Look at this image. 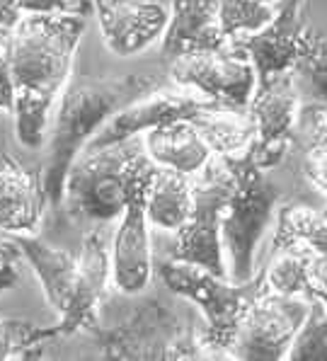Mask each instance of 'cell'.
Instances as JSON below:
<instances>
[{
    "mask_svg": "<svg viewBox=\"0 0 327 361\" xmlns=\"http://www.w3.org/2000/svg\"><path fill=\"white\" fill-rule=\"evenodd\" d=\"M10 240L20 250V257H25L27 264L32 267V271L37 274L49 305L61 315L66 310V305H68L70 284H73L75 274V252L49 245L42 238H37L35 233L10 235Z\"/></svg>",
    "mask_w": 327,
    "mask_h": 361,
    "instance_id": "d6986e66",
    "label": "cell"
},
{
    "mask_svg": "<svg viewBox=\"0 0 327 361\" xmlns=\"http://www.w3.org/2000/svg\"><path fill=\"white\" fill-rule=\"evenodd\" d=\"M293 143H301L306 155L327 148V102L303 99L296 116Z\"/></svg>",
    "mask_w": 327,
    "mask_h": 361,
    "instance_id": "83f0119b",
    "label": "cell"
},
{
    "mask_svg": "<svg viewBox=\"0 0 327 361\" xmlns=\"http://www.w3.org/2000/svg\"><path fill=\"white\" fill-rule=\"evenodd\" d=\"M308 279L310 298H318L327 305V255L308 252Z\"/></svg>",
    "mask_w": 327,
    "mask_h": 361,
    "instance_id": "f1b7e54d",
    "label": "cell"
},
{
    "mask_svg": "<svg viewBox=\"0 0 327 361\" xmlns=\"http://www.w3.org/2000/svg\"><path fill=\"white\" fill-rule=\"evenodd\" d=\"M82 32V15H25L10 27L5 59L15 95V136L25 148L47 141L51 109L73 75Z\"/></svg>",
    "mask_w": 327,
    "mask_h": 361,
    "instance_id": "6da1fadb",
    "label": "cell"
},
{
    "mask_svg": "<svg viewBox=\"0 0 327 361\" xmlns=\"http://www.w3.org/2000/svg\"><path fill=\"white\" fill-rule=\"evenodd\" d=\"M8 39H10V30L0 27V61H3L5 51H8Z\"/></svg>",
    "mask_w": 327,
    "mask_h": 361,
    "instance_id": "836d02e7",
    "label": "cell"
},
{
    "mask_svg": "<svg viewBox=\"0 0 327 361\" xmlns=\"http://www.w3.org/2000/svg\"><path fill=\"white\" fill-rule=\"evenodd\" d=\"M5 56H8V51H5ZM5 56L0 61V109L13 114L15 95H13V82H10V73H8V59Z\"/></svg>",
    "mask_w": 327,
    "mask_h": 361,
    "instance_id": "4dcf8cb0",
    "label": "cell"
},
{
    "mask_svg": "<svg viewBox=\"0 0 327 361\" xmlns=\"http://www.w3.org/2000/svg\"><path fill=\"white\" fill-rule=\"evenodd\" d=\"M228 47L218 20V0H170V20L160 39V51L175 61L190 54Z\"/></svg>",
    "mask_w": 327,
    "mask_h": 361,
    "instance_id": "e0dca14e",
    "label": "cell"
},
{
    "mask_svg": "<svg viewBox=\"0 0 327 361\" xmlns=\"http://www.w3.org/2000/svg\"><path fill=\"white\" fill-rule=\"evenodd\" d=\"M107 359H204L199 330L160 301H148L126 323L90 332Z\"/></svg>",
    "mask_w": 327,
    "mask_h": 361,
    "instance_id": "8992f818",
    "label": "cell"
},
{
    "mask_svg": "<svg viewBox=\"0 0 327 361\" xmlns=\"http://www.w3.org/2000/svg\"><path fill=\"white\" fill-rule=\"evenodd\" d=\"M190 121L197 126L206 146L211 148L216 158H233L242 155L250 148L254 138V124L247 109L226 107V104L211 102L197 114L190 116Z\"/></svg>",
    "mask_w": 327,
    "mask_h": 361,
    "instance_id": "ffe728a7",
    "label": "cell"
},
{
    "mask_svg": "<svg viewBox=\"0 0 327 361\" xmlns=\"http://www.w3.org/2000/svg\"><path fill=\"white\" fill-rule=\"evenodd\" d=\"M221 160L233 177L230 197L221 224L226 274L230 281H247L257 271V247L274 219L281 192L269 180L267 170L259 168L247 153Z\"/></svg>",
    "mask_w": 327,
    "mask_h": 361,
    "instance_id": "5b68a950",
    "label": "cell"
},
{
    "mask_svg": "<svg viewBox=\"0 0 327 361\" xmlns=\"http://www.w3.org/2000/svg\"><path fill=\"white\" fill-rule=\"evenodd\" d=\"M163 284L177 296L187 298L202 310L204 327L199 330V344L206 357H230L237 327L254 298L264 288V274L254 271L247 281H230L187 262H163L158 267Z\"/></svg>",
    "mask_w": 327,
    "mask_h": 361,
    "instance_id": "277c9868",
    "label": "cell"
},
{
    "mask_svg": "<svg viewBox=\"0 0 327 361\" xmlns=\"http://www.w3.org/2000/svg\"><path fill=\"white\" fill-rule=\"evenodd\" d=\"M170 78L175 85L235 109H247L257 87L252 63L230 44L170 61Z\"/></svg>",
    "mask_w": 327,
    "mask_h": 361,
    "instance_id": "8fae6325",
    "label": "cell"
},
{
    "mask_svg": "<svg viewBox=\"0 0 327 361\" xmlns=\"http://www.w3.org/2000/svg\"><path fill=\"white\" fill-rule=\"evenodd\" d=\"M20 259V250L15 247V243L10 240H5V238H0V267H5V264H13V262H18Z\"/></svg>",
    "mask_w": 327,
    "mask_h": 361,
    "instance_id": "1f68e13d",
    "label": "cell"
},
{
    "mask_svg": "<svg viewBox=\"0 0 327 361\" xmlns=\"http://www.w3.org/2000/svg\"><path fill=\"white\" fill-rule=\"evenodd\" d=\"M160 80L155 75L126 73L114 78L70 75L63 92L56 99L54 112V133L49 138V155L44 170V192L49 207L58 209L63 202V185L73 160L80 155L90 138L107 124L112 116L148 95Z\"/></svg>",
    "mask_w": 327,
    "mask_h": 361,
    "instance_id": "7a4b0ae2",
    "label": "cell"
},
{
    "mask_svg": "<svg viewBox=\"0 0 327 361\" xmlns=\"http://www.w3.org/2000/svg\"><path fill=\"white\" fill-rule=\"evenodd\" d=\"M289 361H327V305L310 298L303 325L298 327L286 357Z\"/></svg>",
    "mask_w": 327,
    "mask_h": 361,
    "instance_id": "d4e9b609",
    "label": "cell"
},
{
    "mask_svg": "<svg viewBox=\"0 0 327 361\" xmlns=\"http://www.w3.org/2000/svg\"><path fill=\"white\" fill-rule=\"evenodd\" d=\"M112 284L109 247L99 231L85 233L75 252V274L66 310L58 315L61 335L92 332L99 325V305Z\"/></svg>",
    "mask_w": 327,
    "mask_h": 361,
    "instance_id": "5bb4252c",
    "label": "cell"
},
{
    "mask_svg": "<svg viewBox=\"0 0 327 361\" xmlns=\"http://www.w3.org/2000/svg\"><path fill=\"white\" fill-rule=\"evenodd\" d=\"M155 165L151 158L136 170L126 207L119 216V228L109 247L112 264V286L124 296H138L153 279V250H151V224L146 216V194Z\"/></svg>",
    "mask_w": 327,
    "mask_h": 361,
    "instance_id": "ba28073f",
    "label": "cell"
},
{
    "mask_svg": "<svg viewBox=\"0 0 327 361\" xmlns=\"http://www.w3.org/2000/svg\"><path fill=\"white\" fill-rule=\"evenodd\" d=\"M293 78H296L301 95L327 102V35L313 37V44L306 56L301 59V63L296 66Z\"/></svg>",
    "mask_w": 327,
    "mask_h": 361,
    "instance_id": "484cf974",
    "label": "cell"
},
{
    "mask_svg": "<svg viewBox=\"0 0 327 361\" xmlns=\"http://www.w3.org/2000/svg\"><path fill=\"white\" fill-rule=\"evenodd\" d=\"M230 187V170L216 155L209 160L206 168L192 177V209L182 228L177 231L173 259L197 264L211 274L228 276L226 274L221 224H223Z\"/></svg>",
    "mask_w": 327,
    "mask_h": 361,
    "instance_id": "52a82bcc",
    "label": "cell"
},
{
    "mask_svg": "<svg viewBox=\"0 0 327 361\" xmlns=\"http://www.w3.org/2000/svg\"><path fill=\"white\" fill-rule=\"evenodd\" d=\"M92 0H0V27L10 30L25 15H82L87 18Z\"/></svg>",
    "mask_w": 327,
    "mask_h": 361,
    "instance_id": "4316f807",
    "label": "cell"
},
{
    "mask_svg": "<svg viewBox=\"0 0 327 361\" xmlns=\"http://www.w3.org/2000/svg\"><path fill=\"white\" fill-rule=\"evenodd\" d=\"M313 32L306 20V0H284L276 15L262 30L228 42L245 54L259 82L293 73L313 44Z\"/></svg>",
    "mask_w": 327,
    "mask_h": 361,
    "instance_id": "30bf717a",
    "label": "cell"
},
{
    "mask_svg": "<svg viewBox=\"0 0 327 361\" xmlns=\"http://www.w3.org/2000/svg\"><path fill=\"white\" fill-rule=\"evenodd\" d=\"M102 42L116 56H136L165 35L170 8L165 0H92Z\"/></svg>",
    "mask_w": 327,
    "mask_h": 361,
    "instance_id": "9a60e30c",
    "label": "cell"
},
{
    "mask_svg": "<svg viewBox=\"0 0 327 361\" xmlns=\"http://www.w3.org/2000/svg\"><path fill=\"white\" fill-rule=\"evenodd\" d=\"M146 158L138 136L102 148H82L66 175L58 211L75 224H109L119 219L136 170Z\"/></svg>",
    "mask_w": 327,
    "mask_h": 361,
    "instance_id": "3957f363",
    "label": "cell"
},
{
    "mask_svg": "<svg viewBox=\"0 0 327 361\" xmlns=\"http://www.w3.org/2000/svg\"><path fill=\"white\" fill-rule=\"evenodd\" d=\"M325 214H327V209H325Z\"/></svg>",
    "mask_w": 327,
    "mask_h": 361,
    "instance_id": "e575fe53",
    "label": "cell"
},
{
    "mask_svg": "<svg viewBox=\"0 0 327 361\" xmlns=\"http://www.w3.org/2000/svg\"><path fill=\"white\" fill-rule=\"evenodd\" d=\"M274 247H303L313 255H327L325 209L320 211L313 207H303V204H291V207L279 209L274 228Z\"/></svg>",
    "mask_w": 327,
    "mask_h": 361,
    "instance_id": "7402d4cb",
    "label": "cell"
},
{
    "mask_svg": "<svg viewBox=\"0 0 327 361\" xmlns=\"http://www.w3.org/2000/svg\"><path fill=\"white\" fill-rule=\"evenodd\" d=\"M214 99H206L204 95L187 87H155L148 95L134 99L131 104H126L124 109H119L107 124L99 129L95 136L90 138L85 148H102L109 143H119L126 138L141 136V133L158 129L163 124L177 119H190L204 109L206 104H211Z\"/></svg>",
    "mask_w": 327,
    "mask_h": 361,
    "instance_id": "4fadbf2b",
    "label": "cell"
},
{
    "mask_svg": "<svg viewBox=\"0 0 327 361\" xmlns=\"http://www.w3.org/2000/svg\"><path fill=\"white\" fill-rule=\"evenodd\" d=\"M308 305L310 298L284 296L262 288L237 327L230 357L245 361H281L298 327L306 320Z\"/></svg>",
    "mask_w": 327,
    "mask_h": 361,
    "instance_id": "9c48e42d",
    "label": "cell"
},
{
    "mask_svg": "<svg viewBox=\"0 0 327 361\" xmlns=\"http://www.w3.org/2000/svg\"><path fill=\"white\" fill-rule=\"evenodd\" d=\"M47 207L44 170L0 148V235L35 233Z\"/></svg>",
    "mask_w": 327,
    "mask_h": 361,
    "instance_id": "2e32d148",
    "label": "cell"
},
{
    "mask_svg": "<svg viewBox=\"0 0 327 361\" xmlns=\"http://www.w3.org/2000/svg\"><path fill=\"white\" fill-rule=\"evenodd\" d=\"M306 175L313 182V187L327 194V148L306 155Z\"/></svg>",
    "mask_w": 327,
    "mask_h": 361,
    "instance_id": "f546056e",
    "label": "cell"
},
{
    "mask_svg": "<svg viewBox=\"0 0 327 361\" xmlns=\"http://www.w3.org/2000/svg\"><path fill=\"white\" fill-rule=\"evenodd\" d=\"M143 151L155 168L194 177L214 158L211 148L190 119H177L143 133Z\"/></svg>",
    "mask_w": 327,
    "mask_h": 361,
    "instance_id": "ac0fdd59",
    "label": "cell"
},
{
    "mask_svg": "<svg viewBox=\"0 0 327 361\" xmlns=\"http://www.w3.org/2000/svg\"><path fill=\"white\" fill-rule=\"evenodd\" d=\"M15 264L18 262L0 267V291H8V288H13L15 284H18L20 274H18V267Z\"/></svg>",
    "mask_w": 327,
    "mask_h": 361,
    "instance_id": "d6a6232c",
    "label": "cell"
},
{
    "mask_svg": "<svg viewBox=\"0 0 327 361\" xmlns=\"http://www.w3.org/2000/svg\"><path fill=\"white\" fill-rule=\"evenodd\" d=\"M192 209V177L155 168L146 194L148 224L158 231L177 233Z\"/></svg>",
    "mask_w": 327,
    "mask_h": 361,
    "instance_id": "44dd1931",
    "label": "cell"
},
{
    "mask_svg": "<svg viewBox=\"0 0 327 361\" xmlns=\"http://www.w3.org/2000/svg\"><path fill=\"white\" fill-rule=\"evenodd\" d=\"M264 288L284 296H303L310 298V279H308V250L289 247L279 250L269 267L262 269Z\"/></svg>",
    "mask_w": 327,
    "mask_h": 361,
    "instance_id": "603a6c76",
    "label": "cell"
},
{
    "mask_svg": "<svg viewBox=\"0 0 327 361\" xmlns=\"http://www.w3.org/2000/svg\"><path fill=\"white\" fill-rule=\"evenodd\" d=\"M301 102L303 95L293 73L259 82L254 87V95L247 104V114L254 124V138L245 153L262 170L276 168L291 148Z\"/></svg>",
    "mask_w": 327,
    "mask_h": 361,
    "instance_id": "7c38bea8",
    "label": "cell"
},
{
    "mask_svg": "<svg viewBox=\"0 0 327 361\" xmlns=\"http://www.w3.org/2000/svg\"><path fill=\"white\" fill-rule=\"evenodd\" d=\"M284 0H218L221 30L228 42L262 30Z\"/></svg>",
    "mask_w": 327,
    "mask_h": 361,
    "instance_id": "cb8c5ba5",
    "label": "cell"
}]
</instances>
